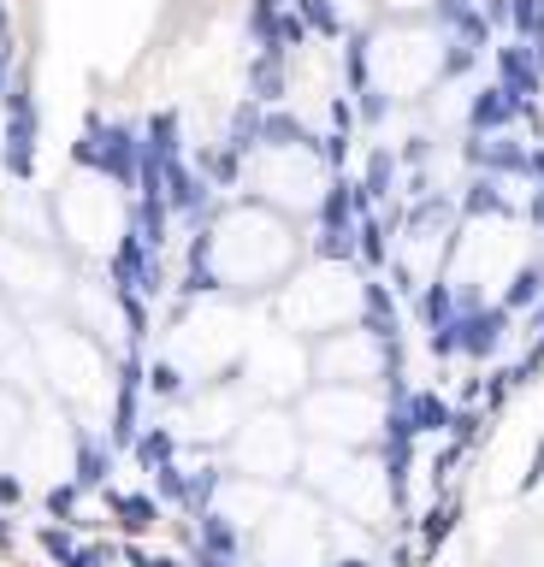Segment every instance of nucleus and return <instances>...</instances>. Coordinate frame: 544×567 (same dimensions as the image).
Segmentation results:
<instances>
[{
  "label": "nucleus",
  "mask_w": 544,
  "mask_h": 567,
  "mask_svg": "<svg viewBox=\"0 0 544 567\" xmlns=\"http://www.w3.org/2000/svg\"><path fill=\"white\" fill-rule=\"evenodd\" d=\"M291 261V225L266 208H237L208 231V272L231 290H254Z\"/></svg>",
  "instance_id": "obj_1"
},
{
  "label": "nucleus",
  "mask_w": 544,
  "mask_h": 567,
  "mask_svg": "<svg viewBox=\"0 0 544 567\" xmlns=\"http://www.w3.org/2000/svg\"><path fill=\"white\" fill-rule=\"evenodd\" d=\"M521 113H526V101H515V95L503 90V83H491V90H480V95H473V107H468V125L485 136V130H509Z\"/></svg>",
  "instance_id": "obj_2"
},
{
  "label": "nucleus",
  "mask_w": 544,
  "mask_h": 567,
  "mask_svg": "<svg viewBox=\"0 0 544 567\" xmlns=\"http://www.w3.org/2000/svg\"><path fill=\"white\" fill-rule=\"evenodd\" d=\"M30 136H36V107H30V90L7 95V143H12V171H30Z\"/></svg>",
  "instance_id": "obj_3"
},
{
  "label": "nucleus",
  "mask_w": 544,
  "mask_h": 567,
  "mask_svg": "<svg viewBox=\"0 0 544 567\" xmlns=\"http://www.w3.org/2000/svg\"><path fill=\"white\" fill-rule=\"evenodd\" d=\"M498 77H503L509 95L533 107V95H538V60H533V48H498Z\"/></svg>",
  "instance_id": "obj_4"
}]
</instances>
